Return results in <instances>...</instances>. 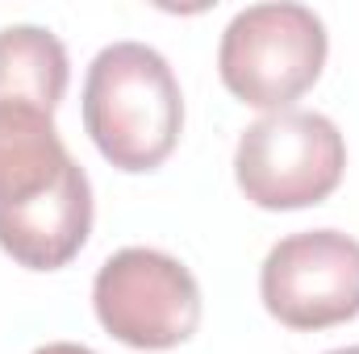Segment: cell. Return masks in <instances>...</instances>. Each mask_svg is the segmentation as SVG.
<instances>
[{
  "label": "cell",
  "instance_id": "obj_1",
  "mask_svg": "<svg viewBox=\"0 0 359 354\" xmlns=\"http://www.w3.org/2000/svg\"><path fill=\"white\" fill-rule=\"evenodd\" d=\"M84 129L117 171H155L176 150L184 96L168 59L147 42H113L84 80Z\"/></svg>",
  "mask_w": 359,
  "mask_h": 354
},
{
  "label": "cell",
  "instance_id": "obj_2",
  "mask_svg": "<svg viewBox=\"0 0 359 354\" xmlns=\"http://www.w3.org/2000/svg\"><path fill=\"white\" fill-rule=\"evenodd\" d=\"M326 67V25L305 4H251L234 13L217 46L222 84L251 108L280 113L318 84Z\"/></svg>",
  "mask_w": 359,
  "mask_h": 354
},
{
  "label": "cell",
  "instance_id": "obj_3",
  "mask_svg": "<svg viewBox=\"0 0 359 354\" xmlns=\"http://www.w3.org/2000/svg\"><path fill=\"white\" fill-rule=\"evenodd\" d=\"M347 171V142L322 113L280 108L251 121L234 150V179L259 208L288 213L322 204Z\"/></svg>",
  "mask_w": 359,
  "mask_h": 354
},
{
  "label": "cell",
  "instance_id": "obj_4",
  "mask_svg": "<svg viewBox=\"0 0 359 354\" xmlns=\"http://www.w3.org/2000/svg\"><path fill=\"white\" fill-rule=\"evenodd\" d=\"M96 321L134 351H172L201 325V288L192 271L151 246L109 255L92 283Z\"/></svg>",
  "mask_w": 359,
  "mask_h": 354
},
{
  "label": "cell",
  "instance_id": "obj_5",
  "mask_svg": "<svg viewBox=\"0 0 359 354\" xmlns=\"http://www.w3.org/2000/svg\"><path fill=\"white\" fill-rule=\"evenodd\" d=\"M264 309L288 330H330L359 317V242L339 229L280 238L259 271Z\"/></svg>",
  "mask_w": 359,
  "mask_h": 354
},
{
  "label": "cell",
  "instance_id": "obj_6",
  "mask_svg": "<svg viewBox=\"0 0 359 354\" xmlns=\"http://www.w3.org/2000/svg\"><path fill=\"white\" fill-rule=\"evenodd\" d=\"M72 167L76 159L55 129V113L0 100V217L55 192Z\"/></svg>",
  "mask_w": 359,
  "mask_h": 354
},
{
  "label": "cell",
  "instance_id": "obj_7",
  "mask_svg": "<svg viewBox=\"0 0 359 354\" xmlns=\"http://www.w3.org/2000/svg\"><path fill=\"white\" fill-rule=\"evenodd\" d=\"M72 80L67 46L42 25L0 29V100L55 113Z\"/></svg>",
  "mask_w": 359,
  "mask_h": 354
},
{
  "label": "cell",
  "instance_id": "obj_8",
  "mask_svg": "<svg viewBox=\"0 0 359 354\" xmlns=\"http://www.w3.org/2000/svg\"><path fill=\"white\" fill-rule=\"evenodd\" d=\"M34 354H96L88 346H76V342H46V346H38Z\"/></svg>",
  "mask_w": 359,
  "mask_h": 354
},
{
  "label": "cell",
  "instance_id": "obj_9",
  "mask_svg": "<svg viewBox=\"0 0 359 354\" xmlns=\"http://www.w3.org/2000/svg\"><path fill=\"white\" fill-rule=\"evenodd\" d=\"M330 354H359V346H343V351H330Z\"/></svg>",
  "mask_w": 359,
  "mask_h": 354
}]
</instances>
